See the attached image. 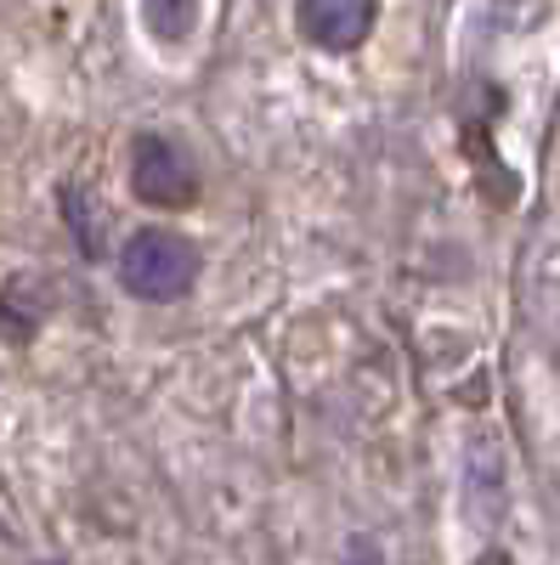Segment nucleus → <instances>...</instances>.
<instances>
[{
  "instance_id": "nucleus-2",
  "label": "nucleus",
  "mask_w": 560,
  "mask_h": 565,
  "mask_svg": "<svg viewBox=\"0 0 560 565\" xmlns=\"http://www.w3.org/2000/svg\"><path fill=\"white\" fill-rule=\"evenodd\" d=\"M130 186L148 204H187V199H193V164H187L181 148H170L165 136H136V148H130Z\"/></svg>"
},
{
  "instance_id": "nucleus-1",
  "label": "nucleus",
  "mask_w": 560,
  "mask_h": 565,
  "mask_svg": "<svg viewBox=\"0 0 560 565\" xmlns=\"http://www.w3.org/2000/svg\"><path fill=\"white\" fill-rule=\"evenodd\" d=\"M119 282L136 300H181L199 282V249L170 226H142L125 238Z\"/></svg>"
},
{
  "instance_id": "nucleus-3",
  "label": "nucleus",
  "mask_w": 560,
  "mask_h": 565,
  "mask_svg": "<svg viewBox=\"0 0 560 565\" xmlns=\"http://www.w3.org/2000/svg\"><path fill=\"white\" fill-rule=\"evenodd\" d=\"M373 29V0H300V34L323 52H351Z\"/></svg>"
},
{
  "instance_id": "nucleus-4",
  "label": "nucleus",
  "mask_w": 560,
  "mask_h": 565,
  "mask_svg": "<svg viewBox=\"0 0 560 565\" xmlns=\"http://www.w3.org/2000/svg\"><path fill=\"white\" fill-rule=\"evenodd\" d=\"M142 18H148V29L159 40L181 45L187 34H193V23H199V0H142Z\"/></svg>"
}]
</instances>
